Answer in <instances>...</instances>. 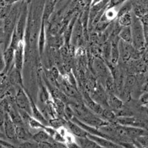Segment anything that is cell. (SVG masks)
Returning a JSON list of instances; mask_svg holds the SVG:
<instances>
[{
    "instance_id": "cell-1",
    "label": "cell",
    "mask_w": 148,
    "mask_h": 148,
    "mask_svg": "<svg viewBox=\"0 0 148 148\" xmlns=\"http://www.w3.org/2000/svg\"><path fill=\"white\" fill-rule=\"evenodd\" d=\"M71 108L74 112L75 116L80 121L85 123L86 125L92 126L93 127L99 128L102 125L108 124V121H104L103 119L96 115L90 110L89 108L83 104H73Z\"/></svg>"
},
{
    "instance_id": "cell-2",
    "label": "cell",
    "mask_w": 148,
    "mask_h": 148,
    "mask_svg": "<svg viewBox=\"0 0 148 148\" xmlns=\"http://www.w3.org/2000/svg\"><path fill=\"white\" fill-rule=\"evenodd\" d=\"M21 6H22V4L12 6L8 15L4 18V25L2 28L3 29V42L5 45L4 50L7 48L10 45L12 34L14 33L17 21H18V16L20 14Z\"/></svg>"
},
{
    "instance_id": "cell-3",
    "label": "cell",
    "mask_w": 148,
    "mask_h": 148,
    "mask_svg": "<svg viewBox=\"0 0 148 148\" xmlns=\"http://www.w3.org/2000/svg\"><path fill=\"white\" fill-rule=\"evenodd\" d=\"M132 31V45L137 51L142 52L145 49L144 26L141 19L136 16H133V20L130 25Z\"/></svg>"
},
{
    "instance_id": "cell-4",
    "label": "cell",
    "mask_w": 148,
    "mask_h": 148,
    "mask_svg": "<svg viewBox=\"0 0 148 148\" xmlns=\"http://www.w3.org/2000/svg\"><path fill=\"white\" fill-rule=\"evenodd\" d=\"M27 7L26 3L22 4L20 10V14L18 16V21H17L16 25L14 30V33L16 35L18 41L23 40V37L25 31L26 23H27Z\"/></svg>"
},
{
    "instance_id": "cell-5",
    "label": "cell",
    "mask_w": 148,
    "mask_h": 148,
    "mask_svg": "<svg viewBox=\"0 0 148 148\" xmlns=\"http://www.w3.org/2000/svg\"><path fill=\"white\" fill-rule=\"evenodd\" d=\"M15 104L18 109L25 111L27 113L32 116V109H31V103L30 98L27 95L22 88H19L16 93Z\"/></svg>"
},
{
    "instance_id": "cell-6",
    "label": "cell",
    "mask_w": 148,
    "mask_h": 148,
    "mask_svg": "<svg viewBox=\"0 0 148 148\" xmlns=\"http://www.w3.org/2000/svg\"><path fill=\"white\" fill-rule=\"evenodd\" d=\"M116 123L125 126L138 127L145 128V121L135 117L133 116H117Z\"/></svg>"
},
{
    "instance_id": "cell-7",
    "label": "cell",
    "mask_w": 148,
    "mask_h": 148,
    "mask_svg": "<svg viewBox=\"0 0 148 148\" xmlns=\"http://www.w3.org/2000/svg\"><path fill=\"white\" fill-rule=\"evenodd\" d=\"M24 51H25V45L23 43V40L19 41L15 48L14 65L16 69L20 73H22V67H23Z\"/></svg>"
},
{
    "instance_id": "cell-8",
    "label": "cell",
    "mask_w": 148,
    "mask_h": 148,
    "mask_svg": "<svg viewBox=\"0 0 148 148\" xmlns=\"http://www.w3.org/2000/svg\"><path fill=\"white\" fill-rule=\"evenodd\" d=\"M3 130L5 134L8 138L11 140L16 139V125L10 118L9 115L6 112L3 123Z\"/></svg>"
},
{
    "instance_id": "cell-9",
    "label": "cell",
    "mask_w": 148,
    "mask_h": 148,
    "mask_svg": "<svg viewBox=\"0 0 148 148\" xmlns=\"http://www.w3.org/2000/svg\"><path fill=\"white\" fill-rule=\"evenodd\" d=\"M14 52H15V48L10 45L4 50L3 59L5 62V69L3 73L5 74L8 73L12 67H14Z\"/></svg>"
},
{
    "instance_id": "cell-10",
    "label": "cell",
    "mask_w": 148,
    "mask_h": 148,
    "mask_svg": "<svg viewBox=\"0 0 148 148\" xmlns=\"http://www.w3.org/2000/svg\"><path fill=\"white\" fill-rule=\"evenodd\" d=\"M88 137L96 141L98 145H99L100 147H104V148H119L122 147L120 145L116 143L112 140H110L104 137L99 136H96V135H92L88 133Z\"/></svg>"
},
{
    "instance_id": "cell-11",
    "label": "cell",
    "mask_w": 148,
    "mask_h": 148,
    "mask_svg": "<svg viewBox=\"0 0 148 148\" xmlns=\"http://www.w3.org/2000/svg\"><path fill=\"white\" fill-rule=\"evenodd\" d=\"M93 68L96 74H98V76L101 78H105L106 79L111 75L108 71V67L106 66L104 61L100 58H96L93 60Z\"/></svg>"
},
{
    "instance_id": "cell-12",
    "label": "cell",
    "mask_w": 148,
    "mask_h": 148,
    "mask_svg": "<svg viewBox=\"0 0 148 148\" xmlns=\"http://www.w3.org/2000/svg\"><path fill=\"white\" fill-rule=\"evenodd\" d=\"M82 22H81V19H80V18H78V19L76 22V24H75V25H74L72 36H71V41L72 42V45H73L74 46L76 45H79L82 40Z\"/></svg>"
},
{
    "instance_id": "cell-13",
    "label": "cell",
    "mask_w": 148,
    "mask_h": 148,
    "mask_svg": "<svg viewBox=\"0 0 148 148\" xmlns=\"http://www.w3.org/2000/svg\"><path fill=\"white\" fill-rule=\"evenodd\" d=\"M119 36L111 39V50H110V62L113 65H116L120 57L119 50Z\"/></svg>"
},
{
    "instance_id": "cell-14",
    "label": "cell",
    "mask_w": 148,
    "mask_h": 148,
    "mask_svg": "<svg viewBox=\"0 0 148 148\" xmlns=\"http://www.w3.org/2000/svg\"><path fill=\"white\" fill-rule=\"evenodd\" d=\"M107 102L108 105L111 110L113 111H119L123 108V101L120 99L119 98L117 97L114 93L108 92L107 94Z\"/></svg>"
},
{
    "instance_id": "cell-15",
    "label": "cell",
    "mask_w": 148,
    "mask_h": 148,
    "mask_svg": "<svg viewBox=\"0 0 148 148\" xmlns=\"http://www.w3.org/2000/svg\"><path fill=\"white\" fill-rule=\"evenodd\" d=\"M91 99L101 105L103 104V105H106L108 107V102H107V94L104 92V89L101 88V85H99L96 88V89L93 92V95H92Z\"/></svg>"
},
{
    "instance_id": "cell-16",
    "label": "cell",
    "mask_w": 148,
    "mask_h": 148,
    "mask_svg": "<svg viewBox=\"0 0 148 148\" xmlns=\"http://www.w3.org/2000/svg\"><path fill=\"white\" fill-rule=\"evenodd\" d=\"M67 125L68 126L71 133L76 137H85L88 136V132L84 130L82 127L79 126L78 124L75 123L71 120L67 121Z\"/></svg>"
},
{
    "instance_id": "cell-17",
    "label": "cell",
    "mask_w": 148,
    "mask_h": 148,
    "mask_svg": "<svg viewBox=\"0 0 148 148\" xmlns=\"http://www.w3.org/2000/svg\"><path fill=\"white\" fill-rule=\"evenodd\" d=\"M16 139L25 141L32 139L33 135L25 127V125H16Z\"/></svg>"
},
{
    "instance_id": "cell-18",
    "label": "cell",
    "mask_w": 148,
    "mask_h": 148,
    "mask_svg": "<svg viewBox=\"0 0 148 148\" xmlns=\"http://www.w3.org/2000/svg\"><path fill=\"white\" fill-rule=\"evenodd\" d=\"M75 141L76 142L79 147L84 148H99L100 146L96 141L90 138L89 137H76Z\"/></svg>"
},
{
    "instance_id": "cell-19",
    "label": "cell",
    "mask_w": 148,
    "mask_h": 148,
    "mask_svg": "<svg viewBox=\"0 0 148 148\" xmlns=\"http://www.w3.org/2000/svg\"><path fill=\"white\" fill-rule=\"evenodd\" d=\"M86 100H87V105H88V108L92 112H93L94 113H96V115H99L101 116V114L102 113L103 110H104V108L101 106V104H99V103H97L96 101H95L94 100H92L91 98L88 97L85 98Z\"/></svg>"
},
{
    "instance_id": "cell-20",
    "label": "cell",
    "mask_w": 148,
    "mask_h": 148,
    "mask_svg": "<svg viewBox=\"0 0 148 148\" xmlns=\"http://www.w3.org/2000/svg\"><path fill=\"white\" fill-rule=\"evenodd\" d=\"M119 37L121 40L132 44V31L130 26L121 27L119 33Z\"/></svg>"
},
{
    "instance_id": "cell-21",
    "label": "cell",
    "mask_w": 148,
    "mask_h": 148,
    "mask_svg": "<svg viewBox=\"0 0 148 148\" xmlns=\"http://www.w3.org/2000/svg\"><path fill=\"white\" fill-rule=\"evenodd\" d=\"M45 20L42 18V25H41L40 33H39V53L42 55L44 52L45 45Z\"/></svg>"
},
{
    "instance_id": "cell-22",
    "label": "cell",
    "mask_w": 148,
    "mask_h": 148,
    "mask_svg": "<svg viewBox=\"0 0 148 148\" xmlns=\"http://www.w3.org/2000/svg\"><path fill=\"white\" fill-rule=\"evenodd\" d=\"M100 116L104 121L109 123H116L117 119V116L113 110L106 109V108H104Z\"/></svg>"
},
{
    "instance_id": "cell-23",
    "label": "cell",
    "mask_w": 148,
    "mask_h": 148,
    "mask_svg": "<svg viewBox=\"0 0 148 148\" xmlns=\"http://www.w3.org/2000/svg\"><path fill=\"white\" fill-rule=\"evenodd\" d=\"M132 20H133V16L131 15L130 12L117 17V22L121 27L130 26L132 24Z\"/></svg>"
},
{
    "instance_id": "cell-24",
    "label": "cell",
    "mask_w": 148,
    "mask_h": 148,
    "mask_svg": "<svg viewBox=\"0 0 148 148\" xmlns=\"http://www.w3.org/2000/svg\"><path fill=\"white\" fill-rule=\"evenodd\" d=\"M54 7H55V0H51L47 2L45 7L44 12H43V16H42V18L44 19L45 22L48 20L49 18L51 17L54 10Z\"/></svg>"
},
{
    "instance_id": "cell-25",
    "label": "cell",
    "mask_w": 148,
    "mask_h": 148,
    "mask_svg": "<svg viewBox=\"0 0 148 148\" xmlns=\"http://www.w3.org/2000/svg\"><path fill=\"white\" fill-rule=\"evenodd\" d=\"M136 79L133 75H129L126 77V79H125V82H124V86H123V88H124V92L125 93H128V92H130V90H132V88H133L134 84H136Z\"/></svg>"
},
{
    "instance_id": "cell-26",
    "label": "cell",
    "mask_w": 148,
    "mask_h": 148,
    "mask_svg": "<svg viewBox=\"0 0 148 148\" xmlns=\"http://www.w3.org/2000/svg\"><path fill=\"white\" fill-rule=\"evenodd\" d=\"M62 90L64 94L70 96V97L74 98V99L78 97V92L73 86L67 84H62Z\"/></svg>"
},
{
    "instance_id": "cell-27",
    "label": "cell",
    "mask_w": 148,
    "mask_h": 148,
    "mask_svg": "<svg viewBox=\"0 0 148 148\" xmlns=\"http://www.w3.org/2000/svg\"><path fill=\"white\" fill-rule=\"evenodd\" d=\"M127 1H126L125 4L120 8L119 11H117V17L120 16L121 15H124L125 14H127V13H130V10L133 9V3H132V2H127Z\"/></svg>"
},
{
    "instance_id": "cell-28",
    "label": "cell",
    "mask_w": 148,
    "mask_h": 148,
    "mask_svg": "<svg viewBox=\"0 0 148 148\" xmlns=\"http://www.w3.org/2000/svg\"><path fill=\"white\" fill-rule=\"evenodd\" d=\"M110 50H111V42L105 41L104 47H103V56L107 62H109L110 60Z\"/></svg>"
},
{
    "instance_id": "cell-29",
    "label": "cell",
    "mask_w": 148,
    "mask_h": 148,
    "mask_svg": "<svg viewBox=\"0 0 148 148\" xmlns=\"http://www.w3.org/2000/svg\"><path fill=\"white\" fill-rule=\"evenodd\" d=\"M135 145H139L141 147H148V134L144 135L135 139Z\"/></svg>"
},
{
    "instance_id": "cell-30",
    "label": "cell",
    "mask_w": 148,
    "mask_h": 148,
    "mask_svg": "<svg viewBox=\"0 0 148 148\" xmlns=\"http://www.w3.org/2000/svg\"><path fill=\"white\" fill-rule=\"evenodd\" d=\"M65 123L66 122L64 120L56 118H52L48 121L49 125L56 130L59 129L61 127H63V125H64Z\"/></svg>"
},
{
    "instance_id": "cell-31",
    "label": "cell",
    "mask_w": 148,
    "mask_h": 148,
    "mask_svg": "<svg viewBox=\"0 0 148 148\" xmlns=\"http://www.w3.org/2000/svg\"><path fill=\"white\" fill-rule=\"evenodd\" d=\"M127 0H109L108 3L105 6L104 8L108 9V8H116L117 6L121 5V4L125 3Z\"/></svg>"
},
{
    "instance_id": "cell-32",
    "label": "cell",
    "mask_w": 148,
    "mask_h": 148,
    "mask_svg": "<svg viewBox=\"0 0 148 148\" xmlns=\"http://www.w3.org/2000/svg\"><path fill=\"white\" fill-rule=\"evenodd\" d=\"M139 101L142 105L147 106V104H148V91H146L144 94L141 95L139 99Z\"/></svg>"
},
{
    "instance_id": "cell-33",
    "label": "cell",
    "mask_w": 148,
    "mask_h": 148,
    "mask_svg": "<svg viewBox=\"0 0 148 148\" xmlns=\"http://www.w3.org/2000/svg\"><path fill=\"white\" fill-rule=\"evenodd\" d=\"M143 26H144V34H145V48H146V47H148V24H143Z\"/></svg>"
},
{
    "instance_id": "cell-34",
    "label": "cell",
    "mask_w": 148,
    "mask_h": 148,
    "mask_svg": "<svg viewBox=\"0 0 148 148\" xmlns=\"http://www.w3.org/2000/svg\"><path fill=\"white\" fill-rule=\"evenodd\" d=\"M4 69H5V62L3 59V53L0 46V73H3Z\"/></svg>"
},
{
    "instance_id": "cell-35",
    "label": "cell",
    "mask_w": 148,
    "mask_h": 148,
    "mask_svg": "<svg viewBox=\"0 0 148 148\" xmlns=\"http://www.w3.org/2000/svg\"><path fill=\"white\" fill-rule=\"evenodd\" d=\"M51 74L52 75L53 77L54 78V79L57 81V79H59V74H60L59 73V69L56 68V67H53L52 70L51 71Z\"/></svg>"
},
{
    "instance_id": "cell-36",
    "label": "cell",
    "mask_w": 148,
    "mask_h": 148,
    "mask_svg": "<svg viewBox=\"0 0 148 148\" xmlns=\"http://www.w3.org/2000/svg\"><path fill=\"white\" fill-rule=\"evenodd\" d=\"M103 0H91L90 2V7H92V6H94V5H98V4H99L100 2H102Z\"/></svg>"
},
{
    "instance_id": "cell-37",
    "label": "cell",
    "mask_w": 148,
    "mask_h": 148,
    "mask_svg": "<svg viewBox=\"0 0 148 148\" xmlns=\"http://www.w3.org/2000/svg\"><path fill=\"white\" fill-rule=\"evenodd\" d=\"M145 62V63H146L147 66H148V53H147L145 55V60H144Z\"/></svg>"
},
{
    "instance_id": "cell-38",
    "label": "cell",
    "mask_w": 148,
    "mask_h": 148,
    "mask_svg": "<svg viewBox=\"0 0 148 148\" xmlns=\"http://www.w3.org/2000/svg\"><path fill=\"white\" fill-rule=\"evenodd\" d=\"M1 32H3V29H2V27H0V33H1Z\"/></svg>"
},
{
    "instance_id": "cell-39",
    "label": "cell",
    "mask_w": 148,
    "mask_h": 148,
    "mask_svg": "<svg viewBox=\"0 0 148 148\" xmlns=\"http://www.w3.org/2000/svg\"><path fill=\"white\" fill-rule=\"evenodd\" d=\"M146 107H147V108H148V104H147V106H146Z\"/></svg>"
}]
</instances>
